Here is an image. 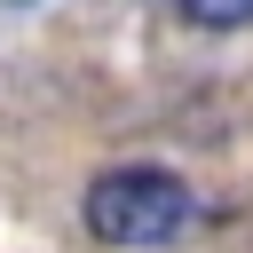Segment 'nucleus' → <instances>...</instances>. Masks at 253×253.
<instances>
[{
  "mask_svg": "<svg viewBox=\"0 0 253 253\" xmlns=\"http://www.w3.org/2000/svg\"><path fill=\"white\" fill-rule=\"evenodd\" d=\"M79 213H87V237H103V245H166V237L190 229L198 198H190V182H182L174 166L126 158V166H103V174L87 182Z\"/></svg>",
  "mask_w": 253,
  "mask_h": 253,
  "instance_id": "f257e3e1",
  "label": "nucleus"
},
{
  "mask_svg": "<svg viewBox=\"0 0 253 253\" xmlns=\"http://www.w3.org/2000/svg\"><path fill=\"white\" fill-rule=\"evenodd\" d=\"M198 32H245L253 24V0H174Z\"/></svg>",
  "mask_w": 253,
  "mask_h": 253,
  "instance_id": "f03ea898",
  "label": "nucleus"
}]
</instances>
